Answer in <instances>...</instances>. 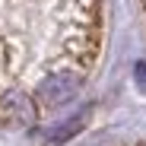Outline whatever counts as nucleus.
<instances>
[{"label": "nucleus", "mask_w": 146, "mask_h": 146, "mask_svg": "<svg viewBox=\"0 0 146 146\" xmlns=\"http://www.w3.org/2000/svg\"><path fill=\"white\" fill-rule=\"evenodd\" d=\"M102 51V0H0V121L32 127L83 92Z\"/></svg>", "instance_id": "nucleus-1"}, {"label": "nucleus", "mask_w": 146, "mask_h": 146, "mask_svg": "<svg viewBox=\"0 0 146 146\" xmlns=\"http://www.w3.org/2000/svg\"><path fill=\"white\" fill-rule=\"evenodd\" d=\"M133 80H137V86H140V92L146 95V64L140 60L137 67H133Z\"/></svg>", "instance_id": "nucleus-3"}, {"label": "nucleus", "mask_w": 146, "mask_h": 146, "mask_svg": "<svg viewBox=\"0 0 146 146\" xmlns=\"http://www.w3.org/2000/svg\"><path fill=\"white\" fill-rule=\"evenodd\" d=\"M89 124V111H80V114H73L70 121H64V124H57L51 133H48V140H44V146H64L67 140H73L83 127Z\"/></svg>", "instance_id": "nucleus-2"}]
</instances>
